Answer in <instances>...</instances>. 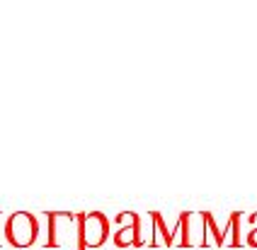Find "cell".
Returning a JSON list of instances; mask_svg holds the SVG:
<instances>
[{"instance_id":"3957f363","label":"cell","mask_w":257,"mask_h":250,"mask_svg":"<svg viewBox=\"0 0 257 250\" xmlns=\"http://www.w3.org/2000/svg\"><path fill=\"white\" fill-rule=\"evenodd\" d=\"M139 231H141V223H139V219L134 221V223H128V226H124L119 233L114 235V243L119 245V248H128V245H139L141 240H139Z\"/></svg>"},{"instance_id":"277c9868","label":"cell","mask_w":257,"mask_h":250,"mask_svg":"<svg viewBox=\"0 0 257 250\" xmlns=\"http://www.w3.org/2000/svg\"><path fill=\"white\" fill-rule=\"evenodd\" d=\"M247 243H250V245H257V228L250 235H247Z\"/></svg>"},{"instance_id":"6da1fadb","label":"cell","mask_w":257,"mask_h":250,"mask_svg":"<svg viewBox=\"0 0 257 250\" xmlns=\"http://www.w3.org/2000/svg\"><path fill=\"white\" fill-rule=\"evenodd\" d=\"M78 233H80V250L85 248H97L107 240L109 235V223L104 219V214L92 211V214H83L78 216Z\"/></svg>"},{"instance_id":"7a4b0ae2","label":"cell","mask_w":257,"mask_h":250,"mask_svg":"<svg viewBox=\"0 0 257 250\" xmlns=\"http://www.w3.org/2000/svg\"><path fill=\"white\" fill-rule=\"evenodd\" d=\"M37 231H39L37 219L32 214H27V211H17L5 223V235H8V240L13 243L15 248H27V245H32L34 238H37Z\"/></svg>"}]
</instances>
